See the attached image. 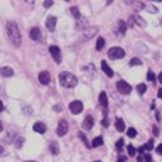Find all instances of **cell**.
<instances>
[{
	"label": "cell",
	"instance_id": "cell-1",
	"mask_svg": "<svg viewBox=\"0 0 162 162\" xmlns=\"http://www.w3.org/2000/svg\"><path fill=\"white\" fill-rule=\"evenodd\" d=\"M7 36H9V39H10V42L14 44L15 47H19L22 44V37H20V31H19V27H17V24L15 22H12V20H9L7 22Z\"/></svg>",
	"mask_w": 162,
	"mask_h": 162
},
{
	"label": "cell",
	"instance_id": "cell-2",
	"mask_svg": "<svg viewBox=\"0 0 162 162\" xmlns=\"http://www.w3.org/2000/svg\"><path fill=\"white\" fill-rule=\"evenodd\" d=\"M59 83L63 85L64 88H74L76 85H78V79H76V76L73 74V73H61L59 74Z\"/></svg>",
	"mask_w": 162,
	"mask_h": 162
},
{
	"label": "cell",
	"instance_id": "cell-3",
	"mask_svg": "<svg viewBox=\"0 0 162 162\" xmlns=\"http://www.w3.org/2000/svg\"><path fill=\"white\" fill-rule=\"evenodd\" d=\"M108 56H110V59H122L125 56V51L122 47H112L110 52H108Z\"/></svg>",
	"mask_w": 162,
	"mask_h": 162
},
{
	"label": "cell",
	"instance_id": "cell-4",
	"mask_svg": "<svg viewBox=\"0 0 162 162\" xmlns=\"http://www.w3.org/2000/svg\"><path fill=\"white\" fill-rule=\"evenodd\" d=\"M117 90H118L122 95H128L130 91H132V86H130L127 81H123V79H122V81H118V83H117Z\"/></svg>",
	"mask_w": 162,
	"mask_h": 162
},
{
	"label": "cell",
	"instance_id": "cell-5",
	"mask_svg": "<svg viewBox=\"0 0 162 162\" xmlns=\"http://www.w3.org/2000/svg\"><path fill=\"white\" fill-rule=\"evenodd\" d=\"M69 110H71V113H74V115H78V113H81L83 112V103L81 101H71L69 103Z\"/></svg>",
	"mask_w": 162,
	"mask_h": 162
},
{
	"label": "cell",
	"instance_id": "cell-6",
	"mask_svg": "<svg viewBox=\"0 0 162 162\" xmlns=\"http://www.w3.org/2000/svg\"><path fill=\"white\" fill-rule=\"evenodd\" d=\"M49 52L56 63H61V49L58 46H49Z\"/></svg>",
	"mask_w": 162,
	"mask_h": 162
},
{
	"label": "cell",
	"instance_id": "cell-7",
	"mask_svg": "<svg viewBox=\"0 0 162 162\" xmlns=\"http://www.w3.org/2000/svg\"><path fill=\"white\" fill-rule=\"evenodd\" d=\"M66 133H68V122L66 120H61L58 123V135L59 137H64Z\"/></svg>",
	"mask_w": 162,
	"mask_h": 162
},
{
	"label": "cell",
	"instance_id": "cell-8",
	"mask_svg": "<svg viewBox=\"0 0 162 162\" xmlns=\"http://www.w3.org/2000/svg\"><path fill=\"white\" fill-rule=\"evenodd\" d=\"M56 24H58V19H56V15H49L46 20V27L49 31H54L56 29Z\"/></svg>",
	"mask_w": 162,
	"mask_h": 162
},
{
	"label": "cell",
	"instance_id": "cell-9",
	"mask_svg": "<svg viewBox=\"0 0 162 162\" xmlns=\"http://www.w3.org/2000/svg\"><path fill=\"white\" fill-rule=\"evenodd\" d=\"M39 81H41V85H49V81H51V76H49V73H47V71L39 73Z\"/></svg>",
	"mask_w": 162,
	"mask_h": 162
},
{
	"label": "cell",
	"instance_id": "cell-10",
	"mask_svg": "<svg viewBox=\"0 0 162 162\" xmlns=\"http://www.w3.org/2000/svg\"><path fill=\"white\" fill-rule=\"evenodd\" d=\"M130 24H139L140 27H145V20L142 17H139V15H132L130 17Z\"/></svg>",
	"mask_w": 162,
	"mask_h": 162
},
{
	"label": "cell",
	"instance_id": "cell-11",
	"mask_svg": "<svg viewBox=\"0 0 162 162\" xmlns=\"http://www.w3.org/2000/svg\"><path fill=\"white\" fill-rule=\"evenodd\" d=\"M93 117H90V115H88L86 117V118H85V122H83V128L85 130H91V128H93Z\"/></svg>",
	"mask_w": 162,
	"mask_h": 162
},
{
	"label": "cell",
	"instance_id": "cell-12",
	"mask_svg": "<svg viewBox=\"0 0 162 162\" xmlns=\"http://www.w3.org/2000/svg\"><path fill=\"white\" fill-rule=\"evenodd\" d=\"M152 149H154V142H152V140H149L145 145H142V147L139 149V154H145L147 150H152Z\"/></svg>",
	"mask_w": 162,
	"mask_h": 162
},
{
	"label": "cell",
	"instance_id": "cell-13",
	"mask_svg": "<svg viewBox=\"0 0 162 162\" xmlns=\"http://www.w3.org/2000/svg\"><path fill=\"white\" fill-rule=\"evenodd\" d=\"M101 69H103V73H105L106 76H110V78L113 76V71L110 69V66H108V63H106V61H101Z\"/></svg>",
	"mask_w": 162,
	"mask_h": 162
},
{
	"label": "cell",
	"instance_id": "cell-14",
	"mask_svg": "<svg viewBox=\"0 0 162 162\" xmlns=\"http://www.w3.org/2000/svg\"><path fill=\"white\" fill-rule=\"evenodd\" d=\"M31 39H34V41H39V39H41V31H39V27H32V29H31Z\"/></svg>",
	"mask_w": 162,
	"mask_h": 162
},
{
	"label": "cell",
	"instance_id": "cell-15",
	"mask_svg": "<svg viewBox=\"0 0 162 162\" xmlns=\"http://www.w3.org/2000/svg\"><path fill=\"white\" fill-rule=\"evenodd\" d=\"M125 32H127V24L123 20H118V29H117V34H118V36H123Z\"/></svg>",
	"mask_w": 162,
	"mask_h": 162
},
{
	"label": "cell",
	"instance_id": "cell-16",
	"mask_svg": "<svg viewBox=\"0 0 162 162\" xmlns=\"http://www.w3.org/2000/svg\"><path fill=\"white\" fill-rule=\"evenodd\" d=\"M100 105L103 108L108 106V96H106V93H105V91H101V93H100Z\"/></svg>",
	"mask_w": 162,
	"mask_h": 162
},
{
	"label": "cell",
	"instance_id": "cell-17",
	"mask_svg": "<svg viewBox=\"0 0 162 162\" xmlns=\"http://www.w3.org/2000/svg\"><path fill=\"white\" fill-rule=\"evenodd\" d=\"M12 74H14V69H12V68H9V66H4V68H2V76L10 78Z\"/></svg>",
	"mask_w": 162,
	"mask_h": 162
},
{
	"label": "cell",
	"instance_id": "cell-18",
	"mask_svg": "<svg viewBox=\"0 0 162 162\" xmlns=\"http://www.w3.org/2000/svg\"><path fill=\"white\" fill-rule=\"evenodd\" d=\"M115 128L118 130V132H123V130H125V123H123L122 118H117L115 120Z\"/></svg>",
	"mask_w": 162,
	"mask_h": 162
},
{
	"label": "cell",
	"instance_id": "cell-19",
	"mask_svg": "<svg viewBox=\"0 0 162 162\" xmlns=\"http://www.w3.org/2000/svg\"><path fill=\"white\" fill-rule=\"evenodd\" d=\"M137 160L139 162H154V160H152V157H150V155H147V154H139Z\"/></svg>",
	"mask_w": 162,
	"mask_h": 162
},
{
	"label": "cell",
	"instance_id": "cell-20",
	"mask_svg": "<svg viewBox=\"0 0 162 162\" xmlns=\"http://www.w3.org/2000/svg\"><path fill=\"white\" fill-rule=\"evenodd\" d=\"M34 130H36L37 133H44L46 132V125H44V123H34Z\"/></svg>",
	"mask_w": 162,
	"mask_h": 162
},
{
	"label": "cell",
	"instance_id": "cell-21",
	"mask_svg": "<svg viewBox=\"0 0 162 162\" xmlns=\"http://www.w3.org/2000/svg\"><path fill=\"white\" fill-rule=\"evenodd\" d=\"M98 31V27H88L86 34H85V39H90V37H93V34Z\"/></svg>",
	"mask_w": 162,
	"mask_h": 162
},
{
	"label": "cell",
	"instance_id": "cell-22",
	"mask_svg": "<svg viewBox=\"0 0 162 162\" xmlns=\"http://www.w3.org/2000/svg\"><path fill=\"white\" fill-rule=\"evenodd\" d=\"M100 145H103V139H101V137H95V140L91 142V147H100Z\"/></svg>",
	"mask_w": 162,
	"mask_h": 162
},
{
	"label": "cell",
	"instance_id": "cell-23",
	"mask_svg": "<svg viewBox=\"0 0 162 162\" xmlns=\"http://www.w3.org/2000/svg\"><path fill=\"white\" fill-rule=\"evenodd\" d=\"M71 14H73V17H74L76 20H79V19H81V15H79V9H78V7H71Z\"/></svg>",
	"mask_w": 162,
	"mask_h": 162
},
{
	"label": "cell",
	"instance_id": "cell-24",
	"mask_svg": "<svg viewBox=\"0 0 162 162\" xmlns=\"http://www.w3.org/2000/svg\"><path fill=\"white\" fill-rule=\"evenodd\" d=\"M103 46H105V39H103V37H98V39H96V49L101 51V49H103Z\"/></svg>",
	"mask_w": 162,
	"mask_h": 162
},
{
	"label": "cell",
	"instance_id": "cell-25",
	"mask_svg": "<svg viewBox=\"0 0 162 162\" xmlns=\"http://www.w3.org/2000/svg\"><path fill=\"white\" fill-rule=\"evenodd\" d=\"M144 9L147 12H154V14L157 12V7H155V5H150V4H144Z\"/></svg>",
	"mask_w": 162,
	"mask_h": 162
},
{
	"label": "cell",
	"instance_id": "cell-26",
	"mask_svg": "<svg viewBox=\"0 0 162 162\" xmlns=\"http://www.w3.org/2000/svg\"><path fill=\"white\" fill-rule=\"evenodd\" d=\"M127 135H128L130 139H135V135H137V130H135V128H127Z\"/></svg>",
	"mask_w": 162,
	"mask_h": 162
},
{
	"label": "cell",
	"instance_id": "cell-27",
	"mask_svg": "<svg viewBox=\"0 0 162 162\" xmlns=\"http://www.w3.org/2000/svg\"><path fill=\"white\" fill-rule=\"evenodd\" d=\"M142 64V61L139 58H133V59H130V66H140Z\"/></svg>",
	"mask_w": 162,
	"mask_h": 162
},
{
	"label": "cell",
	"instance_id": "cell-28",
	"mask_svg": "<svg viewBox=\"0 0 162 162\" xmlns=\"http://www.w3.org/2000/svg\"><path fill=\"white\" fill-rule=\"evenodd\" d=\"M127 150H128V155H135L137 154V150H135V147H133V145H127Z\"/></svg>",
	"mask_w": 162,
	"mask_h": 162
},
{
	"label": "cell",
	"instance_id": "cell-29",
	"mask_svg": "<svg viewBox=\"0 0 162 162\" xmlns=\"http://www.w3.org/2000/svg\"><path fill=\"white\" fill-rule=\"evenodd\" d=\"M79 139H81V142H83V144L86 145V147H90V144H88V139H86V135H85L83 132L79 133Z\"/></svg>",
	"mask_w": 162,
	"mask_h": 162
},
{
	"label": "cell",
	"instance_id": "cell-30",
	"mask_svg": "<svg viewBox=\"0 0 162 162\" xmlns=\"http://www.w3.org/2000/svg\"><path fill=\"white\" fill-rule=\"evenodd\" d=\"M147 79H149V81H150V83H152V81H155V79H157V78H155V74H154V73H152V71H149V73H147Z\"/></svg>",
	"mask_w": 162,
	"mask_h": 162
},
{
	"label": "cell",
	"instance_id": "cell-31",
	"mask_svg": "<svg viewBox=\"0 0 162 162\" xmlns=\"http://www.w3.org/2000/svg\"><path fill=\"white\" fill-rule=\"evenodd\" d=\"M51 152H52V154H58V152H59L58 144H51Z\"/></svg>",
	"mask_w": 162,
	"mask_h": 162
},
{
	"label": "cell",
	"instance_id": "cell-32",
	"mask_svg": "<svg viewBox=\"0 0 162 162\" xmlns=\"http://www.w3.org/2000/svg\"><path fill=\"white\" fill-rule=\"evenodd\" d=\"M137 90H139V93H140V95H144L145 91H147V86H145V85H139Z\"/></svg>",
	"mask_w": 162,
	"mask_h": 162
},
{
	"label": "cell",
	"instance_id": "cell-33",
	"mask_svg": "<svg viewBox=\"0 0 162 162\" xmlns=\"http://www.w3.org/2000/svg\"><path fill=\"white\" fill-rule=\"evenodd\" d=\"M85 25H86V20L81 22V19H79V20H78V25H76V27H78V29H83ZM83 31H85V29H83Z\"/></svg>",
	"mask_w": 162,
	"mask_h": 162
},
{
	"label": "cell",
	"instance_id": "cell-34",
	"mask_svg": "<svg viewBox=\"0 0 162 162\" xmlns=\"http://www.w3.org/2000/svg\"><path fill=\"white\" fill-rule=\"evenodd\" d=\"M115 145H117V149H122V147H123V139L117 140V144H115Z\"/></svg>",
	"mask_w": 162,
	"mask_h": 162
},
{
	"label": "cell",
	"instance_id": "cell-35",
	"mask_svg": "<svg viewBox=\"0 0 162 162\" xmlns=\"http://www.w3.org/2000/svg\"><path fill=\"white\" fill-rule=\"evenodd\" d=\"M44 5H46V7H51V5H52V0H46V4Z\"/></svg>",
	"mask_w": 162,
	"mask_h": 162
},
{
	"label": "cell",
	"instance_id": "cell-36",
	"mask_svg": "<svg viewBox=\"0 0 162 162\" xmlns=\"http://www.w3.org/2000/svg\"><path fill=\"white\" fill-rule=\"evenodd\" d=\"M157 154H160V155H162V144L157 147Z\"/></svg>",
	"mask_w": 162,
	"mask_h": 162
},
{
	"label": "cell",
	"instance_id": "cell-37",
	"mask_svg": "<svg viewBox=\"0 0 162 162\" xmlns=\"http://www.w3.org/2000/svg\"><path fill=\"white\" fill-rule=\"evenodd\" d=\"M103 127H108V120H106V117L103 118Z\"/></svg>",
	"mask_w": 162,
	"mask_h": 162
},
{
	"label": "cell",
	"instance_id": "cell-38",
	"mask_svg": "<svg viewBox=\"0 0 162 162\" xmlns=\"http://www.w3.org/2000/svg\"><path fill=\"white\" fill-rule=\"evenodd\" d=\"M157 79H159V83H162V73H160V74L157 76Z\"/></svg>",
	"mask_w": 162,
	"mask_h": 162
},
{
	"label": "cell",
	"instance_id": "cell-39",
	"mask_svg": "<svg viewBox=\"0 0 162 162\" xmlns=\"http://www.w3.org/2000/svg\"><path fill=\"white\" fill-rule=\"evenodd\" d=\"M159 98H160V100H162V88H160V90H159Z\"/></svg>",
	"mask_w": 162,
	"mask_h": 162
},
{
	"label": "cell",
	"instance_id": "cell-40",
	"mask_svg": "<svg viewBox=\"0 0 162 162\" xmlns=\"http://www.w3.org/2000/svg\"><path fill=\"white\" fill-rule=\"evenodd\" d=\"M118 162H127V160H125V157H120V159H118Z\"/></svg>",
	"mask_w": 162,
	"mask_h": 162
},
{
	"label": "cell",
	"instance_id": "cell-41",
	"mask_svg": "<svg viewBox=\"0 0 162 162\" xmlns=\"http://www.w3.org/2000/svg\"><path fill=\"white\" fill-rule=\"evenodd\" d=\"M27 162H34V160H27Z\"/></svg>",
	"mask_w": 162,
	"mask_h": 162
},
{
	"label": "cell",
	"instance_id": "cell-42",
	"mask_svg": "<svg viewBox=\"0 0 162 162\" xmlns=\"http://www.w3.org/2000/svg\"><path fill=\"white\" fill-rule=\"evenodd\" d=\"M95 162H101V160H95Z\"/></svg>",
	"mask_w": 162,
	"mask_h": 162
}]
</instances>
